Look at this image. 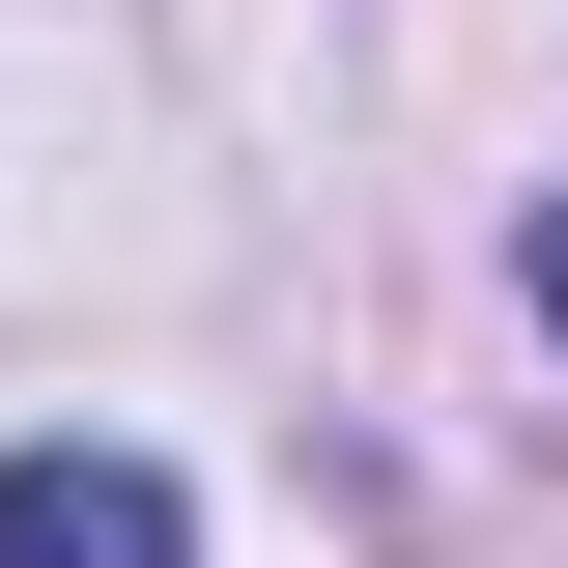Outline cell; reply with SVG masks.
Wrapping results in <instances>:
<instances>
[{
    "mask_svg": "<svg viewBox=\"0 0 568 568\" xmlns=\"http://www.w3.org/2000/svg\"><path fill=\"white\" fill-rule=\"evenodd\" d=\"M540 313H568V200H540Z\"/></svg>",
    "mask_w": 568,
    "mask_h": 568,
    "instance_id": "obj_2",
    "label": "cell"
},
{
    "mask_svg": "<svg viewBox=\"0 0 568 568\" xmlns=\"http://www.w3.org/2000/svg\"><path fill=\"white\" fill-rule=\"evenodd\" d=\"M0 568H200V511L142 484V455L58 426V455H0Z\"/></svg>",
    "mask_w": 568,
    "mask_h": 568,
    "instance_id": "obj_1",
    "label": "cell"
}]
</instances>
